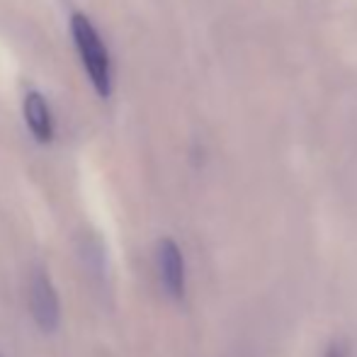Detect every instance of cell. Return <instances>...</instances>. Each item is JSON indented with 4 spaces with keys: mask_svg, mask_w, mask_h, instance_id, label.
Here are the masks:
<instances>
[{
    "mask_svg": "<svg viewBox=\"0 0 357 357\" xmlns=\"http://www.w3.org/2000/svg\"><path fill=\"white\" fill-rule=\"evenodd\" d=\"M71 37L80 54L85 73L90 78V85L100 98H109L112 95V61H109V52L105 47L102 37L95 29V24L90 22L88 15H71Z\"/></svg>",
    "mask_w": 357,
    "mask_h": 357,
    "instance_id": "obj_1",
    "label": "cell"
},
{
    "mask_svg": "<svg viewBox=\"0 0 357 357\" xmlns=\"http://www.w3.org/2000/svg\"><path fill=\"white\" fill-rule=\"evenodd\" d=\"M29 314L42 333H54L61 324V304H59V291L52 278L44 268L32 270L29 278Z\"/></svg>",
    "mask_w": 357,
    "mask_h": 357,
    "instance_id": "obj_2",
    "label": "cell"
},
{
    "mask_svg": "<svg viewBox=\"0 0 357 357\" xmlns=\"http://www.w3.org/2000/svg\"><path fill=\"white\" fill-rule=\"evenodd\" d=\"M158 278L165 294L175 301L185 299V258L173 238H160L158 243Z\"/></svg>",
    "mask_w": 357,
    "mask_h": 357,
    "instance_id": "obj_3",
    "label": "cell"
},
{
    "mask_svg": "<svg viewBox=\"0 0 357 357\" xmlns=\"http://www.w3.org/2000/svg\"><path fill=\"white\" fill-rule=\"evenodd\" d=\"M24 122L39 144H49L54 139V119L42 93H27L24 98Z\"/></svg>",
    "mask_w": 357,
    "mask_h": 357,
    "instance_id": "obj_4",
    "label": "cell"
},
{
    "mask_svg": "<svg viewBox=\"0 0 357 357\" xmlns=\"http://www.w3.org/2000/svg\"><path fill=\"white\" fill-rule=\"evenodd\" d=\"M326 357H343V353H340L338 348H331V350H328V355H326Z\"/></svg>",
    "mask_w": 357,
    "mask_h": 357,
    "instance_id": "obj_5",
    "label": "cell"
}]
</instances>
